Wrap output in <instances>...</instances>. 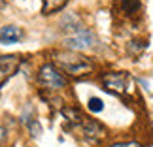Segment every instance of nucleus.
Instances as JSON below:
<instances>
[{"mask_svg":"<svg viewBox=\"0 0 153 147\" xmlns=\"http://www.w3.org/2000/svg\"><path fill=\"white\" fill-rule=\"evenodd\" d=\"M53 64L57 68H61L64 74L72 75V78H83L89 75L97 70L95 62L85 55H79L78 51H57L53 55Z\"/></svg>","mask_w":153,"mask_h":147,"instance_id":"obj_1","label":"nucleus"},{"mask_svg":"<svg viewBox=\"0 0 153 147\" xmlns=\"http://www.w3.org/2000/svg\"><path fill=\"white\" fill-rule=\"evenodd\" d=\"M36 79H38V85L42 87L44 91H49V92H57V91H62V89L68 87L66 74H64L61 68H57L53 62H45V64L40 66L38 74H36Z\"/></svg>","mask_w":153,"mask_h":147,"instance_id":"obj_2","label":"nucleus"},{"mask_svg":"<svg viewBox=\"0 0 153 147\" xmlns=\"http://www.w3.org/2000/svg\"><path fill=\"white\" fill-rule=\"evenodd\" d=\"M100 45V40L91 28L87 27H81L78 32L74 34H68V36L62 38V47L68 49V51H93V49H98Z\"/></svg>","mask_w":153,"mask_h":147,"instance_id":"obj_3","label":"nucleus"},{"mask_svg":"<svg viewBox=\"0 0 153 147\" xmlns=\"http://www.w3.org/2000/svg\"><path fill=\"white\" fill-rule=\"evenodd\" d=\"M100 83L104 91L117 96H125L132 91V79L128 78L127 72H106L100 78Z\"/></svg>","mask_w":153,"mask_h":147,"instance_id":"obj_4","label":"nucleus"},{"mask_svg":"<svg viewBox=\"0 0 153 147\" xmlns=\"http://www.w3.org/2000/svg\"><path fill=\"white\" fill-rule=\"evenodd\" d=\"M21 64H23L21 55H15V53H11V55H0V89L6 85V81L10 78H13L19 72Z\"/></svg>","mask_w":153,"mask_h":147,"instance_id":"obj_5","label":"nucleus"},{"mask_svg":"<svg viewBox=\"0 0 153 147\" xmlns=\"http://www.w3.org/2000/svg\"><path fill=\"white\" fill-rule=\"evenodd\" d=\"M79 126H81V132L85 134V138L91 140V142H98V140H102L106 136L104 125H100L98 121L91 119V117H83V121L79 123Z\"/></svg>","mask_w":153,"mask_h":147,"instance_id":"obj_6","label":"nucleus"},{"mask_svg":"<svg viewBox=\"0 0 153 147\" xmlns=\"http://www.w3.org/2000/svg\"><path fill=\"white\" fill-rule=\"evenodd\" d=\"M23 38H25V32L17 25H4L0 28V44L2 45H13L17 42H21Z\"/></svg>","mask_w":153,"mask_h":147,"instance_id":"obj_7","label":"nucleus"},{"mask_svg":"<svg viewBox=\"0 0 153 147\" xmlns=\"http://www.w3.org/2000/svg\"><path fill=\"white\" fill-rule=\"evenodd\" d=\"M59 27H61V30L66 32V36H68V34L78 32L79 28L83 27V23H81V19L76 13H64V17L61 19V23H59Z\"/></svg>","mask_w":153,"mask_h":147,"instance_id":"obj_8","label":"nucleus"},{"mask_svg":"<svg viewBox=\"0 0 153 147\" xmlns=\"http://www.w3.org/2000/svg\"><path fill=\"white\" fill-rule=\"evenodd\" d=\"M146 49H148V40H144V38H132V40H128V44H127V53L132 58L142 57V53Z\"/></svg>","mask_w":153,"mask_h":147,"instance_id":"obj_9","label":"nucleus"},{"mask_svg":"<svg viewBox=\"0 0 153 147\" xmlns=\"http://www.w3.org/2000/svg\"><path fill=\"white\" fill-rule=\"evenodd\" d=\"M59 111H61V115L70 123V125H79V123L83 121V115H81V111H79L78 108H74V106H62Z\"/></svg>","mask_w":153,"mask_h":147,"instance_id":"obj_10","label":"nucleus"},{"mask_svg":"<svg viewBox=\"0 0 153 147\" xmlns=\"http://www.w3.org/2000/svg\"><path fill=\"white\" fill-rule=\"evenodd\" d=\"M140 8H142V4H140V0H119V11L125 17H132V15H138Z\"/></svg>","mask_w":153,"mask_h":147,"instance_id":"obj_11","label":"nucleus"},{"mask_svg":"<svg viewBox=\"0 0 153 147\" xmlns=\"http://www.w3.org/2000/svg\"><path fill=\"white\" fill-rule=\"evenodd\" d=\"M68 0H42V13L44 15H51L61 11L64 6H66Z\"/></svg>","mask_w":153,"mask_h":147,"instance_id":"obj_12","label":"nucleus"},{"mask_svg":"<svg viewBox=\"0 0 153 147\" xmlns=\"http://www.w3.org/2000/svg\"><path fill=\"white\" fill-rule=\"evenodd\" d=\"M27 130H28V134H30V138H40L42 136V132H44V128H42V125H40V121L34 117L32 121H28L27 123Z\"/></svg>","mask_w":153,"mask_h":147,"instance_id":"obj_13","label":"nucleus"},{"mask_svg":"<svg viewBox=\"0 0 153 147\" xmlns=\"http://www.w3.org/2000/svg\"><path fill=\"white\" fill-rule=\"evenodd\" d=\"M87 109L91 113H100V111H104V100L98 96H91L89 102H87Z\"/></svg>","mask_w":153,"mask_h":147,"instance_id":"obj_14","label":"nucleus"},{"mask_svg":"<svg viewBox=\"0 0 153 147\" xmlns=\"http://www.w3.org/2000/svg\"><path fill=\"white\" fill-rule=\"evenodd\" d=\"M32 119H34V108L30 104H27L25 109H23V113H21V117H19V121L23 123V125H27V123L32 121Z\"/></svg>","mask_w":153,"mask_h":147,"instance_id":"obj_15","label":"nucleus"},{"mask_svg":"<svg viewBox=\"0 0 153 147\" xmlns=\"http://www.w3.org/2000/svg\"><path fill=\"white\" fill-rule=\"evenodd\" d=\"M108 147H142L138 142H115V143H110Z\"/></svg>","mask_w":153,"mask_h":147,"instance_id":"obj_16","label":"nucleus"},{"mask_svg":"<svg viewBox=\"0 0 153 147\" xmlns=\"http://www.w3.org/2000/svg\"><path fill=\"white\" fill-rule=\"evenodd\" d=\"M4 134H6V128H4V126H0V140L4 138Z\"/></svg>","mask_w":153,"mask_h":147,"instance_id":"obj_17","label":"nucleus"}]
</instances>
